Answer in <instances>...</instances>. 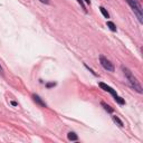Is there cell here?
I'll return each mask as SVG.
<instances>
[{
    "label": "cell",
    "mask_w": 143,
    "mask_h": 143,
    "mask_svg": "<svg viewBox=\"0 0 143 143\" xmlns=\"http://www.w3.org/2000/svg\"><path fill=\"white\" fill-rule=\"evenodd\" d=\"M112 119H113V121H114L115 123H118V124H119V126H121V128L123 126V122H122L121 120H120V119H119V118H118V116H116V115L112 116Z\"/></svg>",
    "instance_id": "cell-10"
},
{
    "label": "cell",
    "mask_w": 143,
    "mask_h": 143,
    "mask_svg": "<svg viewBox=\"0 0 143 143\" xmlns=\"http://www.w3.org/2000/svg\"><path fill=\"white\" fill-rule=\"evenodd\" d=\"M40 2H43V4H46V5H49L50 4V1L49 0H39Z\"/></svg>",
    "instance_id": "cell-13"
},
{
    "label": "cell",
    "mask_w": 143,
    "mask_h": 143,
    "mask_svg": "<svg viewBox=\"0 0 143 143\" xmlns=\"http://www.w3.org/2000/svg\"><path fill=\"white\" fill-rule=\"evenodd\" d=\"M101 105H102L104 107V110H105V111H107L109 113H113V111H114V110H113L112 107L109 105V104H106L105 102H101Z\"/></svg>",
    "instance_id": "cell-7"
},
{
    "label": "cell",
    "mask_w": 143,
    "mask_h": 143,
    "mask_svg": "<svg viewBox=\"0 0 143 143\" xmlns=\"http://www.w3.org/2000/svg\"><path fill=\"white\" fill-rule=\"evenodd\" d=\"M99 86L101 87V88H102L103 91H105V92H109L110 94H111V95L113 96V97H116L118 96V94H116V92L112 88V87H110L109 85H106L105 83H102V82H100L99 83Z\"/></svg>",
    "instance_id": "cell-4"
},
{
    "label": "cell",
    "mask_w": 143,
    "mask_h": 143,
    "mask_svg": "<svg viewBox=\"0 0 143 143\" xmlns=\"http://www.w3.org/2000/svg\"><path fill=\"white\" fill-rule=\"evenodd\" d=\"M100 63H101V65H102V67L104 68V69H106L109 72H114V65L107 59L105 56H103V55L100 56Z\"/></svg>",
    "instance_id": "cell-3"
},
{
    "label": "cell",
    "mask_w": 143,
    "mask_h": 143,
    "mask_svg": "<svg viewBox=\"0 0 143 143\" xmlns=\"http://www.w3.org/2000/svg\"><path fill=\"white\" fill-rule=\"evenodd\" d=\"M11 105H14V106H17V105H18V104H17V103H16V102H14V101H12V102H11Z\"/></svg>",
    "instance_id": "cell-14"
},
{
    "label": "cell",
    "mask_w": 143,
    "mask_h": 143,
    "mask_svg": "<svg viewBox=\"0 0 143 143\" xmlns=\"http://www.w3.org/2000/svg\"><path fill=\"white\" fill-rule=\"evenodd\" d=\"M83 1H85L86 4H88V5H91V0H83Z\"/></svg>",
    "instance_id": "cell-15"
},
{
    "label": "cell",
    "mask_w": 143,
    "mask_h": 143,
    "mask_svg": "<svg viewBox=\"0 0 143 143\" xmlns=\"http://www.w3.org/2000/svg\"><path fill=\"white\" fill-rule=\"evenodd\" d=\"M126 2L129 4V6L132 8L133 12L136 15V17H138L139 21L140 22H143V14H142V7L141 5H140L139 0H125Z\"/></svg>",
    "instance_id": "cell-2"
},
{
    "label": "cell",
    "mask_w": 143,
    "mask_h": 143,
    "mask_svg": "<svg viewBox=\"0 0 143 143\" xmlns=\"http://www.w3.org/2000/svg\"><path fill=\"white\" fill-rule=\"evenodd\" d=\"M100 10H101V12H102V15L104 16L105 18H110V14L107 12V10L104 7H100Z\"/></svg>",
    "instance_id": "cell-9"
},
{
    "label": "cell",
    "mask_w": 143,
    "mask_h": 143,
    "mask_svg": "<svg viewBox=\"0 0 143 143\" xmlns=\"http://www.w3.org/2000/svg\"><path fill=\"white\" fill-rule=\"evenodd\" d=\"M122 70H123V73H124V75L125 77L128 78L129 81V84H130V86L132 87L134 91H136L138 93L140 94H142L143 93V90H142V86H141V84L139 83V81L136 79V77H134V75L132 74V72L129 69V68H126L125 66H122Z\"/></svg>",
    "instance_id": "cell-1"
},
{
    "label": "cell",
    "mask_w": 143,
    "mask_h": 143,
    "mask_svg": "<svg viewBox=\"0 0 143 143\" xmlns=\"http://www.w3.org/2000/svg\"><path fill=\"white\" fill-rule=\"evenodd\" d=\"M77 2H78V4L81 5V7L83 8V10L85 11V12H87V10H86V7H85V6H84V1H83V0H77Z\"/></svg>",
    "instance_id": "cell-11"
},
{
    "label": "cell",
    "mask_w": 143,
    "mask_h": 143,
    "mask_svg": "<svg viewBox=\"0 0 143 143\" xmlns=\"http://www.w3.org/2000/svg\"><path fill=\"white\" fill-rule=\"evenodd\" d=\"M106 25H107V27L111 29L112 31H116V26L114 25V22H112V21H107V22H106Z\"/></svg>",
    "instance_id": "cell-8"
},
{
    "label": "cell",
    "mask_w": 143,
    "mask_h": 143,
    "mask_svg": "<svg viewBox=\"0 0 143 143\" xmlns=\"http://www.w3.org/2000/svg\"><path fill=\"white\" fill-rule=\"evenodd\" d=\"M32 100H34L35 102L38 104V105H40L41 107H47V104L45 103L44 101L41 100V99H40V97L38 96V95H36V94H32Z\"/></svg>",
    "instance_id": "cell-5"
},
{
    "label": "cell",
    "mask_w": 143,
    "mask_h": 143,
    "mask_svg": "<svg viewBox=\"0 0 143 143\" xmlns=\"http://www.w3.org/2000/svg\"><path fill=\"white\" fill-rule=\"evenodd\" d=\"M67 138H68L69 141H77V140H78V136H77L74 132H69V133H68Z\"/></svg>",
    "instance_id": "cell-6"
},
{
    "label": "cell",
    "mask_w": 143,
    "mask_h": 143,
    "mask_svg": "<svg viewBox=\"0 0 143 143\" xmlns=\"http://www.w3.org/2000/svg\"><path fill=\"white\" fill-rule=\"evenodd\" d=\"M54 86H56V83H47L46 84V87H47V88H50V87H54Z\"/></svg>",
    "instance_id": "cell-12"
},
{
    "label": "cell",
    "mask_w": 143,
    "mask_h": 143,
    "mask_svg": "<svg viewBox=\"0 0 143 143\" xmlns=\"http://www.w3.org/2000/svg\"><path fill=\"white\" fill-rule=\"evenodd\" d=\"M0 73H1V74L4 73V70H2V67H1V65H0Z\"/></svg>",
    "instance_id": "cell-16"
}]
</instances>
